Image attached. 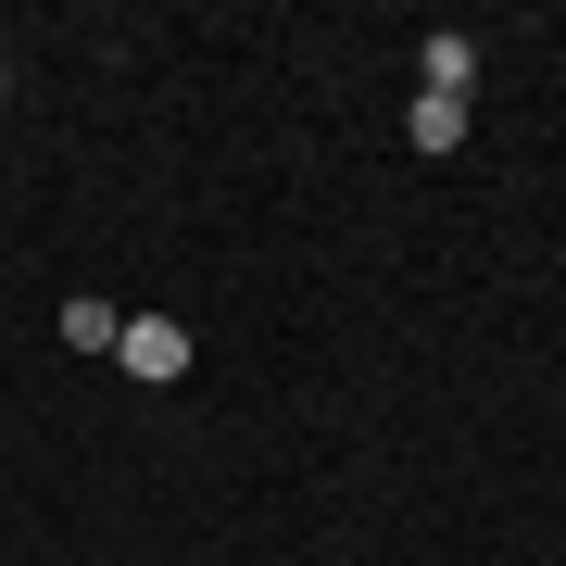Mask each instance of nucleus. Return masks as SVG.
Segmentation results:
<instances>
[{
  "label": "nucleus",
  "mask_w": 566,
  "mask_h": 566,
  "mask_svg": "<svg viewBox=\"0 0 566 566\" xmlns=\"http://www.w3.org/2000/svg\"><path fill=\"white\" fill-rule=\"evenodd\" d=\"M114 365H126V378H189V327L177 315H126V340H114Z\"/></svg>",
  "instance_id": "obj_1"
},
{
  "label": "nucleus",
  "mask_w": 566,
  "mask_h": 566,
  "mask_svg": "<svg viewBox=\"0 0 566 566\" xmlns=\"http://www.w3.org/2000/svg\"><path fill=\"white\" fill-rule=\"evenodd\" d=\"M63 340H76V353H114V340H126V315L88 290V303H63Z\"/></svg>",
  "instance_id": "obj_4"
},
{
  "label": "nucleus",
  "mask_w": 566,
  "mask_h": 566,
  "mask_svg": "<svg viewBox=\"0 0 566 566\" xmlns=\"http://www.w3.org/2000/svg\"><path fill=\"white\" fill-rule=\"evenodd\" d=\"M465 76H479V39H465V25H441V39H428V88H441V102H465Z\"/></svg>",
  "instance_id": "obj_3"
},
{
  "label": "nucleus",
  "mask_w": 566,
  "mask_h": 566,
  "mask_svg": "<svg viewBox=\"0 0 566 566\" xmlns=\"http://www.w3.org/2000/svg\"><path fill=\"white\" fill-rule=\"evenodd\" d=\"M403 139H416L428 164H441V151H465V102H441V88H428V102L403 114Z\"/></svg>",
  "instance_id": "obj_2"
}]
</instances>
